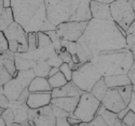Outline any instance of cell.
Returning <instances> with one entry per match:
<instances>
[{
  "label": "cell",
  "instance_id": "obj_1",
  "mask_svg": "<svg viewBox=\"0 0 135 126\" xmlns=\"http://www.w3.org/2000/svg\"><path fill=\"white\" fill-rule=\"evenodd\" d=\"M126 32L112 19H91L81 37L77 40L81 45L90 61L103 50L126 47Z\"/></svg>",
  "mask_w": 135,
  "mask_h": 126
},
{
  "label": "cell",
  "instance_id": "obj_2",
  "mask_svg": "<svg viewBox=\"0 0 135 126\" xmlns=\"http://www.w3.org/2000/svg\"><path fill=\"white\" fill-rule=\"evenodd\" d=\"M16 23L28 32H38L47 19L44 0H11L10 5Z\"/></svg>",
  "mask_w": 135,
  "mask_h": 126
},
{
  "label": "cell",
  "instance_id": "obj_3",
  "mask_svg": "<svg viewBox=\"0 0 135 126\" xmlns=\"http://www.w3.org/2000/svg\"><path fill=\"white\" fill-rule=\"evenodd\" d=\"M90 61L98 72L104 77L109 75L127 74L133 63V56L125 47L116 50H103L92 57Z\"/></svg>",
  "mask_w": 135,
  "mask_h": 126
},
{
  "label": "cell",
  "instance_id": "obj_4",
  "mask_svg": "<svg viewBox=\"0 0 135 126\" xmlns=\"http://www.w3.org/2000/svg\"><path fill=\"white\" fill-rule=\"evenodd\" d=\"M102 77L90 61L84 62L73 71L72 81L84 92H90L95 82Z\"/></svg>",
  "mask_w": 135,
  "mask_h": 126
},
{
  "label": "cell",
  "instance_id": "obj_5",
  "mask_svg": "<svg viewBox=\"0 0 135 126\" xmlns=\"http://www.w3.org/2000/svg\"><path fill=\"white\" fill-rule=\"evenodd\" d=\"M112 19L126 32L135 19V13L131 0H115L110 3Z\"/></svg>",
  "mask_w": 135,
  "mask_h": 126
},
{
  "label": "cell",
  "instance_id": "obj_6",
  "mask_svg": "<svg viewBox=\"0 0 135 126\" xmlns=\"http://www.w3.org/2000/svg\"><path fill=\"white\" fill-rule=\"evenodd\" d=\"M100 103V101L97 99L90 92H84L80 95L77 106L69 116L89 123L95 116Z\"/></svg>",
  "mask_w": 135,
  "mask_h": 126
},
{
  "label": "cell",
  "instance_id": "obj_7",
  "mask_svg": "<svg viewBox=\"0 0 135 126\" xmlns=\"http://www.w3.org/2000/svg\"><path fill=\"white\" fill-rule=\"evenodd\" d=\"M5 35L8 50L14 53H24L28 50L27 32L15 21L3 31Z\"/></svg>",
  "mask_w": 135,
  "mask_h": 126
},
{
  "label": "cell",
  "instance_id": "obj_8",
  "mask_svg": "<svg viewBox=\"0 0 135 126\" xmlns=\"http://www.w3.org/2000/svg\"><path fill=\"white\" fill-rule=\"evenodd\" d=\"M47 19L54 25L69 20L70 0H44Z\"/></svg>",
  "mask_w": 135,
  "mask_h": 126
},
{
  "label": "cell",
  "instance_id": "obj_9",
  "mask_svg": "<svg viewBox=\"0 0 135 126\" xmlns=\"http://www.w3.org/2000/svg\"><path fill=\"white\" fill-rule=\"evenodd\" d=\"M88 21H66L57 24L56 32L62 40L77 41L85 29Z\"/></svg>",
  "mask_w": 135,
  "mask_h": 126
},
{
  "label": "cell",
  "instance_id": "obj_10",
  "mask_svg": "<svg viewBox=\"0 0 135 126\" xmlns=\"http://www.w3.org/2000/svg\"><path fill=\"white\" fill-rule=\"evenodd\" d=\"M91 19L89 0H70L69 21H89Z\"/></svg>",
  "mask_w": 135,
  "mask_h": 126
},
{
  "label": "cell",
  "instance_id": "obj_11",
  "mask_svg": "<svg viewBox=\"0 0 135 126\" xmlns=\"http://www.w3.org/2000/svg\"><path fill=\"white\" fill-rule=\"evenodd\" d=\"M101 104L108 110L116 113L128 106L122 99L117 87H108L105 95L101 100Z\"/></svg>",
  "mask_w": 135,
  "mask_h": 126
},
{
  "label": "cell",
  "instance_id": "obj_12",
  "mask_svg": "<svg viewBox=\"0 0 135 126\" xmlns=\"http://www.w3.org/2000/svg\"><path fill=\"white\" fill-rule=\"evenodd\" d=\"M52 99V91L30 92L26 104L30 108H38L48 105Z\"/></svg>",
  "mask_w": 135,
  "mask_h": 126
},
{
  "label": "cell",
  "instance_id": "obj_13",
  "mask_svg": "<svg viewBox=\"0 0 135 126\" xmlns=\"http://www.w3.org/2000/svg\"><path fill=\"white\" fill-rule=\"evenodd\" d=\"M90 9L93 19H112L110 9V4L100 3L95 0L90 1Z\"/></svg>",
  "mask_w": 135,
  "mask_h": 126
},
{
  "label": "cell",
  "instance_id": "obj_14",
  "mask_svg": "<svg viewBox=\"0 0 135 126\" xmlns=\"http://www.w3.org/2000/svg\"><path fill=\"white\" fill-rule=\"evenodd\" d=\"M80 88L72 81H68V82L62 87L52 89V98H57V97H80L84 93Z\"/></svg>",
  "mask_w": 135,
  "mask_h": 126
},
{
  "label": "cell",
  "instance_id": "obj_15",
  "mask_svg": "<svg viewBox=\"0 0 135 126\" xmlns=\"http://www.w3.org/2000/svg\"><path fill=\"white\" fill-rule=\"evenodd\" d=\"M25 87L16 77H12L3 86V92L9 101L17 100L18 97Z\"/></svg>",
  "mask_w": 135,
  "mask_h": 126
},
{
  "label": "cell",
  "instance_id": "obj_16",
  "mask_svg": "<svg viewBox=\"0 0 135 126\" xmlns=\"http://www.w3.org/2000/svg\"><path fill=\"white\" fill-rule=\"evenodd\" d=\"M9 107L15 116V122L23 125V123L28 120V110L29 107L26 103H20L17 100L10 101Z\"/></svg>",
  "mask_w": 135,
  "mask_h": 126
},
{
  "label": "cell",
  "instance_id": "obj_17",
  "mask_svg": "<svg viewBox=\"0 0 135 126\" xmlns=\"http://www.w3.org/2000/svg\"><path fill=\"white\" fill-rule=\"evenodd\" d=\"M79 99V97H57V98H52L50 103L60 107L69 113H72L77 106Z\"/></svg>",
  "mask_w": 135,
  "mask_h": 126
},
{
  "label": "cell",
  "instance_id": "obj_18",
  "mask_svg": "<svg viewBox=\"0 0 135 126\" xmlns=\"http://www.w3.org/2000/svg\"><path fill=\"white\" fill-rule=\"evenodd\" d=\"M0 61L3 66L12 77H15L18 71L16 70L15 63V53L10 51L9 50H6L3 52H0Z\"/></svg>",
  "mask_w": 135,
  "mask_h": 126
},
{
  "label": "cell",
  "instance_id": "obj_19",
  "mask_svg": "<svg viewBox=\"0 0 135 126\" xmlns=\"http://www.w3.org/2000/svg\"><path fill=\"white\" fill-rule=\"evenodd\" d=\"M103 78L108 87H119L127 85H132L127 74L104 76Z\"/></svg>",
  "mask_w": 135,
  "mask_h": 126
},
{
  "label": "cell",
  "instance_id": "obj_20",
  "mask_svg": "<svg viewBox=\"0 0 135 126\" xmlns=\"http://www.w3.org/2000/svg\"><path fill=\"white\" fill-rule=\"evenodd\" d=\"M27 87L30 92L52 91V87L47 81V77H38V76H36L31 80Z\"/></svg>",
  "mask_w": 135,
  "mask_h": 126
},
{
  "label": "cell",
  "instance_id": "obj_21",
  "mask_svg": "<svg viewBox=\"0 0 135 126\" xmlns=\"http://www.w3.org/2000/svg\"><path fill=\"white\" fill-rule=\"evenodd\" d=\"M96 114H100L103 118L104 121L105 122L107 125H123L122 124V121L118 119L116 113L112 111H110L108 109L105 108L102 104L100 103V107L97 110Z\"/></svg>",
  "mask_w": 135,
  "mask_h": 126
},
{
  "label": "cell",
  "instance_id": "obj_22",
  "mask_svg": "<svg viewBox=\"0 0 135 126\" xmlns=\"http://www.w3.org/2000/svg\"><path fill=\"white\" fill-rule=\"evenodd\" d=\"M15 63L17 71L33 69L36 62L26 58L22 53H15Z\"/></svg>",
  "mask_w": 135,
  "mask_h": 126
},
{
  "label": "cell",
  "instance_id": "obj_23",
  "mask_svg": "<svg viewBox=\"0 0 135 126\" xmlns=\"http://www.w3.org/2000/svg\"><path fill=\"white\" fill-rule=\"evenodd\" d=\"M14 22L15 19L11 7L3 8L1 14H0V31H3Z\"/></svg>",
  "mask_w": 135,
  "mask_h": 126
},
{
  "label": "cell",
  "instance_id": "obj_24",
  "mask_svg": "<svg viewBox=\"0 0 135 126\" xmlns=\"http://www.w3.org/2000/svg\"><path fill=\"white\" fill-rule=\"evenodd\" d=\"M28 122L30 125H56V117L53 114H41Z\"/></svg>",
  "mask_w": 135,
  "mask_h": 126
},
{
  "label": "cell",
  "instance_id": "obj_25",
  "mask_svg": "<svg viewBox=\"0 0 135 126\" xmlns=\"http://www.w3.org/2000/svg\"><path fill=\"white\" fill-rule=\"evenodd\" d=\"M107 89H108V87L107 86V84H105L103 77H101L98 81L95 82V85L93 86L90 92L97 99L101 102V100L103 99L104 96L105 95V92H107Z\"/></svg>",
  "mask_w": 135,
  "mask_h": 126
},
{
  "label": "cell",
  "instance_id": "obj_26",
  "mask_svg": "<svg viewBox=\"0 0 135 126\" xmlns=\"http://www.w3.org/2000/svg\"><path fill=\"white\" fill-rule=\"evenodd\" d=\"M36 77V74L34 72L33 69L28 70H20L18 71L16 75V78L23 84L25 87H28L31 80Z\"/></svg>",
  "mask_w": 135,
  "mask_h": 126
},
{
  "label": "cell",
  "instance_id": "obj_27",
  "mask_svg": "<svg viewBox=\"0 0 135 126\" xmlns=\"http://www.w3.org/2000/svg\"><path fill=\"white\" fill-rule=\"evenodd\" d=\"M47 81L50 84L51 87H52V89L62 87L68 82V80L60 71H57L56 74L52 76V77H47Z\"/></svg>",
  "mask_w": 135,
  "mask_h": 126
},
{
  "label": "cell",
  "instance_id": "obj_28",
  "mask_svg": "<svg viewBox=\"0 0 135 126\" xmlns=\"http://www.w3.org/2000/svg\"><path fill=\"white\" fill-rule=\"evenodd\" d=\"M50 68L51 66L46 61H38L36 62L35 66L33 67V71L35 72L36 76L47 77Z\"/></svg>",
  "mask_w": 135,
  "mask_h": 126
},
{
  "label": "cell",
  "instance_id": "obj_29",
  "mask_svg": "<svg viewBox=\"0 0 135 126\" xmlns=\"http://www.w3.org/2000/svg\"><path fill=\"white\" fill-rule=\"evenodd\" d=\"M37 34V47H45V46H48L52 44V40L50 37L46 35L45 32L38 31Z\"/></svg>",
  "mask_w": 135,
  "mask_h": 126
},
{
  "label": "cell",
  "instance_id": "obj_30",
  "mask_svg": "<svg viewBox=\"0 0 135 126\" xmlns=\"http://www.w3.org/2000/svg\"><path fill=\"white\" fill-rule=\"evenodd\" d=\"M118 92H119L120 95L122 96V99L125 102V103L128 105L130 98H131V95H132V92H133V87L132 85H127V86H123V87H117Z\"/></svg>",
  "mask_w": 135,
  "mask_h": 126
},
{
  "label": "cell",
  "instance_id": "obj_31",
  "mask_svg": "<svg viewBox=\"0 0 135 126\" xmlns=\"http://www.w3.org/2000/svg\"><path fill=\"white\" fill-rule=\"evenodd\" d=\"M126 47L133 54V61H135V35L133 34H127L126 36Z\"/></svg>",
  "mask_w": 135,
  "mask_h": 126
},
{
  "label": "cell",
  "instance_id": "obj_32",
  "mask_svg": "<svg viewBox=\"0 0 135 126\" xmlns=\"http://www.w3.org/2000/svg\"><path fill=\"white\" fill-rule=\"evenodd\" d=\"M1 117L3 118V121L5 122L6 125H12V124L15 122L14 113H13L12 109L9 107H8L7 108L4 109L1 114Z\"/></svg>",
  "mask_w": 135,
  "mask_h": 126
},
{
  "label": "cell",
  "instance_id": "obj_33",
  "mask_svg": "<svg viewBox=\"0 0 135 126\" xmlns=\"http://www.w3.org/2000/svg\"><path fill=\"white\" fill-rule=\"evenodd\" d=\"M27 40H28V50H33L37 48V34H36V32H28Z\"/></svg>",
  "mask_w": 135,
  "mask_h": 126
},
{
  "label": "cell",
  "instance_id": "obj_34",
  "mask_svg": "<svg viewBox=\"0 0 135 126\" xmlns=\"http://www.w3.org/2000/svg\"><path fill=\"white\" fill-rule=\"evenodd\" d=\"M59 71L64 75V77L68 81H71L72 79V73H73V70L70 67L69 64L67 62H62L61 66H59Z\"/></svg>",
  "mask_w": 135,
  "mask_h": 126
},
{
  "label": "cell",
  "instance_id": "obj_35",
  "mask_svg": "<svg viewBox=\"0 0 135 126\" xmlns=\"http://www.w3.org/2000/svg\"><path fill=\"white\" fill-rule=\"evenodd\" d=\"M122 124L123 125H134L135 122V113H133L132 110H128V112L126 113V115L122 119Z\"/></svg>",
  "mask_w": 135,
  "mask_h": 126
},
{
  "label": "cell",
  "instance_id": "obj_36",
  "mask_svg": "<svg viewBox=\"0 0 135 126\" xmlns=\"http://www.w3.org/2000/svg\"><path fill=\"white\" fill-rule=\"evenodd\" d=\"M52 105V104H51ZM52 113L54 116L56 118L58 117H69V113L67 112L64 109H62L60 107L55 106V105H52Z\"/></svg>",
  "mask_w": 135,
  "mask_h": 126
},
{
  "label": "cell",
  "instance_id": "obj_37",
  "mask_svg": "<svg viewBox=\"0 0 135 126\" xmlns=\"http://www.w3.org/2000/svg\"><path fill=\"white\" fill-rule=\"evenodd\" d=\"M46 62H47L51 66H57V67H59V66H61V64H62L63 61H62V59L60 58V56H59L58 55H57V53H56V54H54L53 56L51 57Z\"/></svg>",
  "mask_w": 135,
  "mask_h": 126
},
{
  "label": "cell",
  "instance_id": "obj_38",
  "mask_svg": "<svg viewBox=\"0 0 135 126\" xmlns=\"http://www.w3.org/2000/svg\"><path fill=\"white\" fill-rule=\"evenodd\" d=\"M88 125H107V124L100 114H95L93 119L88 123Z\"/></svg>",
  "mask_w": 135,
  "mask_h": 126
},
{
  "label": "cell",
  "instance_id": "obj_39",
  "mask_svg": "<svg viewBox=\"0 0 135 126\" xmlns=\"http://www.w3.org/2000/svg\"><path fill=\"white\" fill-rule=\"evenodd\" d=\"M8 49V41L3 31H0V52H3L4 50Z\"/></svg>",
  "mask_w": 135,
  "mask_h": 126
},
{
  "label": "cell",
  "instance_id": "obj_40",
  "mask_svg": "<svg viewBox=\"0 0 135 126\" xmlns=\"http://www.w3.org/2000/svg\"><path fill=\"white\" fill-rule=\"evenodd\" d=\"M56 29V25H54L51 21H49L48 19H46L44 24H42L41 29L40 31L42 32H46V31H51V30H55Z\"/></svg>",
  "mask_w": 135,
  "mask_h": 126
},
{
  "label": "cell",
  "instance_id": "obj_41",
  "mask_svg": "<svg viewBox=\"0 0 135 126\" xmlns=\"http://www.w3.org/2000/svg\"><path fill=\"white\" fill-rule=\"evenodd\" d=\"M127 75H128V77L130 80L131 83H132V85L135 84V61H133V63L129 68Z\"/></svg>",
  "mask_w": 135,
  "mask_h": 126
},
{
  "label": "cell",
  "instance_id": "obj_42",
  "mask_svg": "<svg viewBox=\"0 0 135 126\" xmlns=\"http://www.w3.org/2000/svg\"><path fill=\"white\" fill-rule=\"evenodd\" d=\"M9 99H8L6 95L3 93V92H1L0 93V107L3 108H7L8 106H9Z\"/></svg>",
  "mask_w": 135,
  "mask_h": 126
},
{
  "label": "cell",
  "instance_id": "obj_43",
  "mask_svg": "<svg viewBox=\"0 0 135 126\" xmlns=\"http://www.w3.org/2000/svg\"><path fill=\"white\" fill-rule=\"evenodd\" d=\"M30 92L28 90V87H25V89L21 92V93L20 94V96L17 98V101H19L20 103H26V100L28 98Z\"/></svg>",
  "mask_w": 135,
  "mask_h": 126
},
{
  "label": "cell",
  "instance_id": "obj_44",
  "mask_svg": "<svg viewBox=\"0 0 135 126\" xmlns=\"http://www.w3.org/2000/svg\"><path fill=\"white\" fill-rule=\"evenodd\" d=\"M128 107L130 110H132L133 113H135V92L133 91L132 95H131L130 100L128 103Z\"/></svg>",
  "mask_w": 135,
  "mask_h": 126
},
{
  "label": "cell",
  "instance_id": "obj_45",
  "mask_svg": "<svg viewBox=\"0 0 135 126\" xmlns=\"http://www.w3.org/2000/svg\"><path fill=\"white\" fill-rule=\"evenodd\" d=\"M68 117H58L56 118V125H69L67 119Z\"/></svg>",
  "mask_w": 135,
  "mask_h": 126
},
{
  "label": "cell",
  "instance_id": "obj_46",
  "mask_svg": "<svg viewBox=\"0 0 135 126\" xmlns=\"http://www.w3.org/2000/svg\"><path fill=\"white\" fill-rule=\"evenodd\" d=\"M67 119H68V122H69V125H79L80 122H81V120L77 119V118L70 117V116L68 117Z\"/></svg>",
  "mask_w": 135,
  "mask_h": 126
},
{
  "label": "cell",
  "instance_id": "obj_47",
  "mask_svg": "<svg viewBox=\"0 0 135 126\" xmlns=\"http://www.w3.org/2000/svg\"><path fill=\"white\" fill-rule=\"evenodd\" d=\"M128 110H129V108H128V107L127 106L125 108H123V109H122L121 111H119L118 113H117V117H118V119H120L121 120L123 119V117L126 115V113L128 112Z\"/></svg>",
  "mask_w": 135,
  "mask_h": 126
},
{
  "label": "cell",
  "instance_id": "obj_48",
  "mask_svg": "<svg viewBox=\"0 0 135 126\" xmlns=\"http://www.w3.org/2000/svg\"><path fill=\"white\" fill-rule=\"evenodd\" d=\"M127 34H133V35H135V19L133 21V23L130 24V26L128 27V29H127L126 35H127Z\"/></svg>",
  "mask_w": 135,
  "mask_h": 126
},
{
  "label": "cell",
  "instance_id": "obj_49",
  "mask_svg": "<svg viewBox=\"0 0 135 126\" xmlns=\"http://www.w3.org/2000/svg\"><path fill=\"white\" fill-rule=\"evenodd\" d=\"M57 71H59V67H57V66H51V68L49 70V72H48V77H52V76L55 75Z\"/></svg>",
  "mask_w": 135,
  "mask_h": 126
},
{
  "label": "cell",
  "instance_id": "obj_50",
  "mask_svg": "<svg viewBox=\"0 0 135 126\" xmlns=\"http://www.w3.org/2000/svg\"><path fill=\"white\" fill-rule=\"evenodd\" d=\"M3 8L10 7V5H11V0H3Z\"/></svg>",
  "mask_w": 135,
  "mask_h": 126
},
{
  "label": "cell",
  "instance_id": "obj_51",
  "mask_svg": "<svg viewBox=\"0 0 135 126\" xmlns=\"http://www.w3.org/2000/svg\"><path fill=\"white\" fill-rule=\"evenodd\" d=\"M95 1H98V2H100V3H112L113 1H115V0H95Z\"/></svg>",
  "mask_w": 135,
  "mask_h": 126
},
{
  "label": "cell",
  "instance_id": "obj_52",
  "mask_svg": "<svg viewBox=\"0 0 135 126\" xmlns=\"http://www.w3.org/2000/svg\"><path fill=\"white\" fill-rule=\"evenodd\" d=\"M0 125H6L5 124V122L3 121V118L0 116Z\"/></svg>",
  "mask_w": 135,
  "mask_h": 126
},
{
  "label": "cell",
  "instance_id": "obj_53",
  "mask_svg": "<svg viewBox=\"0 0 135 126\" xmlns=\"http://www.w3.org/2000/svg\"><path fill=\"white\" fill-rule=\"evenodd\" d=\"M3 8V0H0V14H1V12H2Z\"/></svg>",
  "mask_w": 135,
  "mask_h": 126
},
{
  "label": "cell",
  "instance_id": "obj_54",
  "mask_svg": "<svg viewBox=\"0 0 135 126\" xmlns=\"http://www.w3.org/2000/svg\"><path fill=\"white\" fill-rule=\"evenodd\" d=\"M131 2H132L133 7V10H134V13H135V0H131Z\"/></svg>",
  "mask_w": 135,
  "mask_h": 126
},
{
  "label": "cell",
  "instance_id": "obj_55",
  "mask_svg": "<svg viewBox=\"0 0 135 126\" xmlns=\"http://www.w3.org/2000/svg\"><path fill=\"white\" fill-rule=\"evenodd\" d=\"M3 110H4V108H3L0 107V116H1V114H2V113L3 112Z\"/></svg>",
  "mask_w": 135,
  "mask_h": 126
},
{
  "label": "cell",
  "instance_id": "obj_56",
  "mask_svg": "<svg viewBox=\"0 0 135 126\" xmlns=\"http://www.w3.org/2000/svg\"><path fill=\"white\" fill-rule=\"evenodd\" d=\"M132 87H133V91L135 92V84H133V85H132Z\"/></svg>",
  "mask_w": 135,
  "mask_h": 126
},
{
  "label": "cell",
  "instance_id": "obj_57",
  "mask_svg": "<svg viewBox=\"0 0 135 126\" xmlns=\"http://www.w3.org/2000/svg\"><path fill=\"white\" fill-rule=\"evenodd\" d=\"M1 92H3V87H0V93H1Z\"/></svg>",
  "mask_w": 135,
  "mask_h": 126
},
{
  "label": "cell",
  "instance_id": "obj_58",
  "mask_svg": "<svg viewBox=\"0 0 135 126\" xmlns=\"http://www.w3.org/2000/svg\"><path fill=\"white\" fill-rule=\"evenodd\" d=\"M3 87V84H2V82H1V80H0V87Z\"/></svg>",
  "mask_w": 135,
  "mask_h": 126
},
{
  "label": "cell",
  "instance_id": "obj_59",
  "mask_svg": "<svg viewBox=\"0 0 135 126\" xmlns=\"http://www.w3.org/2000/svg\"><path fill=\"white\" fill-rule=\"evenodd\" d=\"M89 1H91V0H89Z\"/></svg>",
  "mask_w": 135,
  "mask_h": 126
},
{
  "label": "cell",
  "instance_id": "obj_60",
  "mask_svg": "<svg viewBox=\"0 0 135 126\" xmlns=\"http://www.w3.org/2000/svg\"><path fill=\"white\" fill-rule=\"evenodd\" d=\"M134 125H135V122H134Z\"/></svg>",
  "mask_w": 135,
  "mask_h": 126
}]
</instances>
